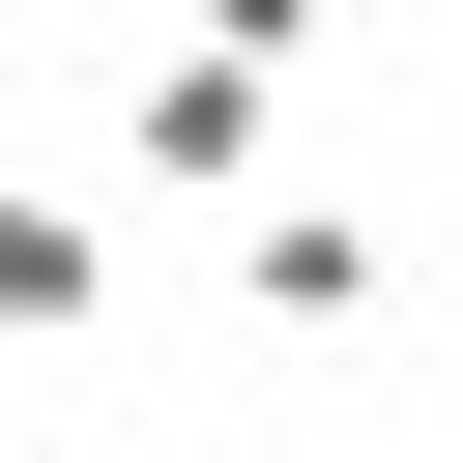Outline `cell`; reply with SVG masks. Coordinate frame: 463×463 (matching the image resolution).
<instances>
[{
  "instance_id": "cell-1",
  "label": "cell",
  "mask_w": 463,
  "mask_h": 463,
  "mask_svg": "<svg viewBox=\"0 0 463 463\" xmlns=\"http://www.w3.org/2000/svg\"><path fill=\"white\" fill-rule=\"evenodd\" d=\"M260 145H289V58H232V29H174V58L116 87V174H145V203H260Z\"/></svg>"
},
{
  "instance_id": "cell-2",
  "label": "cell",
  "mask_w": 463,
  "mask_h": 463,
  "mask_svg": "<svg viewBox=\"0 0 463 463\" xmlns=\"http://www.w3.org/2000/svg\"><path fill=\"white\" fill-rule=\"evenodd\" d=\"M232 289H260V318H376L405 232H376V203H232Z\"/></svg>"
},
{
  "instance_id": "cell-3",
  "label": "cell",
  "mask_w": 463,
  "mask_h": 463,
  "mask_svg": "<svg viewBox=\"0 0 463 463\" xmlns=\"http://www.w3.org/2000/svg\"><path fill=\"white\" fill-rule=\"evenodd\" d=\"M87 318H116V232H87V203H29V174H0V347H87Z\"/></svg>"
},
{
  "instance_id": "cell-4",
  "label": "cell",
  "mask_w": 463,
  "mask_h": 463,
  "mask_svg": "<svg viewBox=\"0 0 463 463\" xmlns=\"http://www.w3.org/2000/svg\"><path fill=\"white\" fill-rule=\"evenodd\" d=\"M174 29H232V58H318V29H347V0H174Z\"/></svg>"
}]
</instances>
